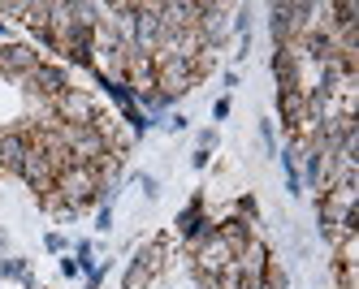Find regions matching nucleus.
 <instances>
[{
    "mask_svg": "<svg viewBox=\"0 0 359 289\" xmlns=\"http://www.w3.org/2000/svg\"><path fill=\"white\" fill-rule=\"evenodd\" d=\"M100 173L91 169V164H65L61 173H57V195L74 207V212H83V207H91V203H100Z\"/></svg>",
    "mask_w": 359,
    "mask_h": 289,
    "instance_id": "obj_2",
    "label": "nucleus"
},
{
    "mask_svg": "<svg viewBox=\"0 0 359 289\" xmlns=\"http://www.w3.org/2000/svg\"><path fill=\"white\" fill-rule=\"evenodd\" d=\"M0 251H5V238H0Z\"/></svg>",
    "mask_w": 359,
    "mask_h": 289,
    "instance_id": "obj_15",
    "label": "nucleus"
},
{
    "mask_svg": "<svg viewBox=\"0 0 359 289\" xmlns=\"http://www.w3.org/2000/svg\"><path fill=\"white\" fill-rule=\"evenodd\" d=\"M212 117H217V121L229 117V99H217V104H212Z\"/></svg>",
    "mask_w": 359,
    "mask_h": 289,
    "instance_id": "obj_12",
    "label": "nucleus"
},
{
    "mask_svg": "<svg viewBox=\"0 0 359 289\" xmlns=\"http://www.w3.org/2000/svg\"><path fill=\"white\" fill-rule=\"evenodd\" d=\"M95 229H113V212H109V207H100V225Z\"/></svg>",
    "mask_w": 359,
    "mask_h": 289,
    "instance_id": "obj_14",
    "label": "nucleus"
},
{
    "mask_svg": "<svg viewBox=\"0 0 359 289\" xmlns=\"http://www.w3.org/2000/svg\"><path fill=\"white\" fill-rule=\"evenodd\" d=\"M203 69H208V52H203V57H195V61H187V57H156V87H161L165 99L187 95V91L199 83Z\"/></svg>",
    "mask_w": 359,
    "mask_h": 289,
    "instance_id": "obj_1",
    "label": "nucleus"
},
{
    "mask_svg": "<svg viewBox=\"0 0 359 289\" xmlns=\"http://www.w3.org/2000/svg\"><path fill=\"white\" fill-rule=\"evenodd\" d=\"M22 83H27V91H35V95H48V99H57V95H65L69 91V83H65V73L57 69V65H35L31 73H22Z\"/></svg>",
    "mask_w": 359,
    "mask_h": 289,
    "instance_id": "obj_7",
    "label": "nucleus"
},
{
    "mask_svg": "<svg viewBox=\"0 0 359 289\" xmlns=\"http://www.w3.org/2000/svg\"><path fill=\"white\" fill-rule=\"evenodd\" d=\"M161 264H165V242H147V246L135 255L130 272H126V289H143L151 276L161 272Z\"/></svg>",
    "mask_w": 359,
    "mask_h": 289,
    "instance_id": "obj_6",
    "label": "nucleus"
},
{
    "mask_svg": "<svg viewBox=\"0 0 359 289\" xmlns=\"http://www.w3.org/2000/svg\"><path fill=\"white\" fill-rule=\"evenodd\" d=\"M57 173H61V169H57V164H53V160H48V155H43V151H39L35 143H31V147H27V155H22V169H18V177H22V181H27V186H31V190H39V195H48V190H53V186H57Z\"/></svg>",
    "mask_w": 359,
    "mask_h": 289,
    "instance_id": "obj_4",
    "label": "nucleus"
},
{
    "mask_svg": "<svg viewBox=\"0 0 359 289\" xmlns=\"http://www.w3.org/2000/svg\"><path fill=\"white\" fill-rule=\"evenodd\" d=\"M217 233H221V242H225L229 251H234V255H238V251L251 242V225H247L243 216H229V220H221V225H217Z\"/></svg>",
    "mask_w": 359,
    "mask_h": 289,
    "instance_id": "obj_10",
    "label": "nucleus"
},
{
    "mask_svg": "<svg viewBox=\"0 0 359 289\" xmlns=\"http://www.w3.org/2000/svg\"><path fill=\"white\" fill-rule=\"evenodd\" d=\"M229 264H234V251L221 242V233H217V229L208 233V238H199V242H195V276H221Z\"/></svg>",
    "mask_w": 359,
    "mask_h": 289,
    "instance_id": "obj_3",
    "label": "nucleus"
},
{
    "mask_svg": "<svg viewBox=\"0 0 359 289\" xmlns=\"http://www.w3.org/2000/svg\"><path fill=\"white\" fill-rule=\"evenodd\" d=\"M39 65V52H31L27 43H5V48H0V69H5V73H31Z\"/></svg>",
    "mask_w": 359,
    "mask_h": 289,
    "instance_id": "obj_9",
    "label": "nucleus"
},
{
    "mask_svg": "<svg viewBox=\"0 0 359 289\" xmlns=\"http://www.w3.org/2000/svg\"><path fill=\"white\" fill-rule=\"evenodd\" d=\"M0 276H9V281H31V268L22 264V259H5V264H0Z\"/></svg>",
    "mask_w": 359,
    "mask_h": 289,
    "instance_id": "obj_11",
    "label": "nucleus"
},
{
    "mask_svg": "<svg viewBox=\"0 0 359 289\" xmlns=\"http://www.w3.org/2000/svg\"><path fill=\"white\" fill-rule=\"evenodd\" d=\"M27 147H31L27 134H18V129H0V173H18Z\"/></svg>",
    "mask_w": 359,
    "mask_h": 289,
    "instance_id": "obj_8",
    "label": "nucleus"
},
{
    "mask_svg": "<svg viewBox=\"0 0 359 289\" xmlns=\"http://www.w3.org/2000/svg\"><path fill=\"white\" fill-rule=\"evenodd\" d=\"M191 164H195V169H208V151H203V147H199V151L191 155Z\"/></svg>",
    "mask_w": 359,
    "mask_h": 289,
    "instance_id": "obj_13",
    "label": "nucleus"
},
{
    "mask_svg": "<svg viewBox=\"0 0 359 289\" xmlns=\"http://www.w3.org/2000/svg\"><path fill=\"white\" fill-rule=\"evenodd\" d=\"M57 104V117H61V125H91L100 113H95V104H91V95L87 91H79V87H69L65 95H57L53 99Z\"/></svg>",
    "mask_w": 359,
    "mask_h": 289,
    "instance_id": "obj_5",
    "label": "nucleus"
}]
</instances>
